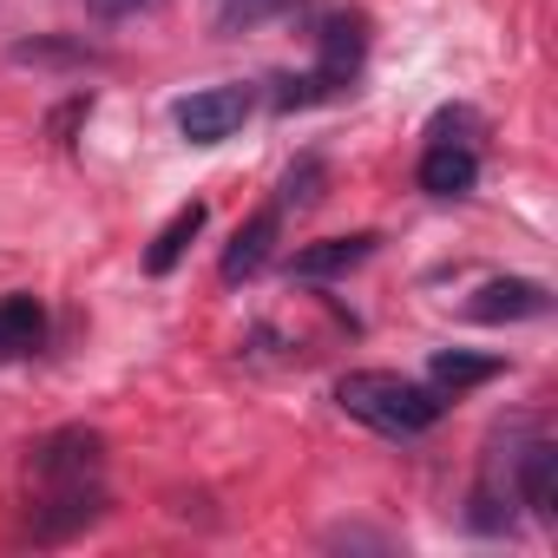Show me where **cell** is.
Returning <instances> with one entry per match:
<instances>
[{
  "instance_id": "obj_12",
  "label": "cell",
  "mask_w": 558,
  "mask_h": 558,
  "mask_svg": "<svg viewBox=\"0 0 558 558\" xmlns=\"http://www.w3.org/2000/svg\"><path fill=\"white\" fill-rule=\"evenodd\" d=\"M47 336V310L34 296H0V355H34Z\"/></svg>"
},
{
  "instance_id": "obj_5",
  "label": "cell",
  "mask_w": 558,
  "mask_h": 558,
  "mask_svg": "<svg viewBox=\"0 0 558 558\" xmlns=\"http://www.w3.org/2000/svg\"><path fill=\"white\" fill-rule=\"evenodd\" d=\"M276 236H283V210H276V204L250 210V217L236 223L230 250H223V283H250V276L276 256Z\"/></svg>"
},
{
  "instance_id": "obj_11",
  "label": "cell",
  "mask_w": 558,
  "mask_h": 558,
  "mask_svg": "<svg viewBox=\"0 0 558 558\" xmlns=\"http://www.w3.org/2000/svg\"><path fill=\"white\" fill-rule=\"evenodd\" d=\"M204 217H210V204H204V197H191L184 210H171V223H165V230L151 236V250H145V269H151V276H171V269L184 263V250L197 243Z\"/></svg>"
},
{
  "instance_id": "obj_1",
  "label": "cell",
  "mask_w": 558,
  "mask_h": 558,
  "mask_svg": "<svg viewBox=\"0 0 558 558\" xmlns=\"http://www.w3.org/2000/svg\"><path fill=\"white\" fill-rule=\"evenodd\" d=\"M336 401H342V414H355L362 427H375V434H395V440H414V434H427L434 421H440V388H421V381H408V375H395V368H349L342 381H336Z\"/></svg>"
},
{
  "instance_id": "obj_8",
  "label": "cell",
  "mask_w": 558,
  "mask_h": 558,
  "mask_svg": "<svg viewBox=\"0 0 558 558\" xmlns=\"http://www.w3.org/2000/svg\"><path fill=\"white\" fill-rule=\"evenodd\" d=\"M545 310H551V296H545V283H532V276H499V283H486L473 296V323H532Z\"/></svg>"
},
{
  "instance_id": "obj_14",
  "label": "cell",
  "mask_w": 558,
  "mask_h": 558,
  "mask_svg": "<svg viewBox=\"0 0 558 558\" xmlns=\"http://www.w3.org/2000/svg\"><path fill=\"white\" fill-rule=\"evenodd\" d=\"M99 53L80 47V40H21L14 47V66H93Z\"/></svg>"
},
{
  "instance_id": "obj_6",
  "label": "cell",
  "mask_w": 558,
  "mask_h": 558,
  "mask_svg": "<svg viewBox=\"0 0 558 558\" xmlns=\"http://www.w3.org/2000/svg\"><path fill=\"white\" fill-rule=\"evenodd\" d=\"M375 230H355V236H323V243H303L296 250V263H290V276H303V283H329V276H349L355 263H368L375 256Z\"/></svg>"
},
{
  "instance_id": "obj_17",
  "label": "cell",
  "mask_w": 558,
  "mask_h": 558,
  "mask_svg": "<svg viewBox=\"0 0 558 558\" xmlns=\"http://www.w3.org/2000/svg\"><path fill=\"white\" fill-rule=\"evenodd\" d=\"M93 8H99V14H138L145 0H93Z\"/></svg>"
},
{
  "instance_id": "obj_15",
  "label": "cell",
  "mask_w": 558,
  "mask_h": 558,
  "mask_svg": "<svg viewBox=\"0 0 558 558\" xmlns=\"http://www.w3.org/2000/svg\"><path fill=\"white\" fill-rule=\"evenodd\" d=\"M323 197V158H303L290 178H283V191H276V210H310Z\"/></svg>"
},
{
  "instance_id": "obj_4",
  "label": "cell",
  "mask_w": 558,
  "mask_h": 558,
  "mask_svg": "<svg viewBox=\"0 0 558 558\" xmlns=\"http://www.w3.org/2000/svg\"><path fill=\"white\" fill-rule=\"evenodd\" d=\"M243 119H250V93L243 86H204V93H191L178 106V132L191 145H223Z\"/></svg>"
},
{
  "instance_id": "obj_7",
  "label": "cell",
  "mask_w": 558,
  "mask_h": 558,
  "mask_svg": "<svg viewBox=\"0 0 558 558\" xmlns=\"http://www.w3.org/2000/svg\"><path fill=\"white\" fill-rule=\"evenodd\" d=\"M362 53H368V21H362V14H336V21L323 27V66H316V80H323L329 93H342V86L362 73Z\"/></svg>"
},
{
  "instance_id": "obj_13",
  "label": "cell",
  "mask_w": 558,
  "mask_h": 558,
  "mask_svg": "<svg viewBox=\"0 0 558 558\" xmlns=\"http://www.w3.org/2000/svg\"><path fill=\"white\" fill-rule=\"evenodd\" d=\"M427 375H434V388H440V395H460V388H480V381H493V375H499V355L440 349V355L427 362Z\"/></svg>"
},
{
  "instance_id": "obj_16",
  "label": "cell",
  "mask_w": 558,
  "mask_h": 558,
  "mask_svg": "<svg viewBox=\"0 0 558 558\" xmlns=\"http://www.w3.org/2000/svg\"><path fill=\"white\" fill-rule=\"evenodd\" d=\"M276 8H290V0H223V27H250V21H269Z\"/></svg>"
},
{
  "instance_id": "obj_2",
  "label": "cell",
  "mask_w": 558,
  "mask_h": 558,
  "mask_svg": "<svg viewBox=\"0 0 558 558\" xmlns=\"http://www.w3.org/2000/svg\"><path fill=\"white\" fill-rule=\"evenodd\" d=\"M27 466H34L40 486H86V480L106 473V440H99L93 427H60V434H47V440L34 447Z\"/></svg>"
},
{
  "instance_id": "obj_3",
  "label": "cell",
  "mask_w": 558,
  "mask_h": 558,
  "mask_svg": "<svg viewBox=\"0 0 558 558\" xmlns=\"http://www.w3.org/2000/svg\"><path fill=\"white\" fill-rule=\"evenodd\" d=\"M47 499L27 512V532L40 538V545H60V538H73V532H86L99 512H106V486L99 480H86V486H40Z\"/></svg>"
},
{
  "instance_id": "obj_9",
  "label": "cell",
  "mask_w": 558,
  "mask_h": 558,
  "mask_svg": "<svg viewBox=\"0 0 558 558\" xmlns=\"http://www.w3.org/2000/svg\"><path fill=\"white\" fill-rule=\"evenodd\" d=\"M512 499L532 506L538 519L558 512V447H551V440H532V447L519 453V466H512Z\"/></svg>"
},
{
  "instance_id": "obj_10",
  "label": "cell",
  "mask_w": 558,
  "mask_h": 558,
  "mask_svg": "<svg viewBox=\"0 0 558 558\" xmlns=\"http://www.w3.org/2000/svg\"><path fill=\"white\" fill-rule=\"evenodd\" d=\"M421 191L427 197H466L473 184H480V158L466 151V145H453V138H440V145H427V158H421Z\"/></svg>"
}]
</instances>
